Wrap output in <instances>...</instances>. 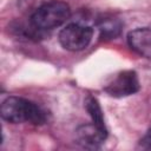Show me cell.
<instances>
[{
  "label": "cell",
  "mask_w": 151,
  "mask_h": 151,
  "mask_svg": "<svg viewBox=\"0 0 151 151\" xmlns=\"http://www.w3.org/2000/svg\"><path fill=\"white\" fill-rule=\"evenodd\" d=\"M127 42L137 54L151 59V29L136 28L127 34Z\"/></svg>",
  "instance_id": "cell-6"
},
{
  "label": "cell",
  "mask_w": 151,
  "mask_h": 151,
  "mask_svg": "<svg viewBox=\"0 0 151 151\" xmlns=\"http://www.w3.org/2000/svg\"><path fill=\"white\" fill-rule=\"evenodd\" d=\"M93 35V29L88 26L79 24H70L59 33V42L65 50L81 51L90 44Z\"/></svg>",
  "instance_id": "cell-3"
},
{
  "label": "cell",
  "mask_w": 151,
  "mask_h": 151,
  "mask_svg": "<svg viewBox=\"0 0 151 151\" xmlns=\"http://www.w3.org/2000/svg\"><path fill=\"white\" fill-rule=\"evenodd\" d=\"M140 146H142L143 149L151 150V129H150L149 132L144 136V138L140 140Z\"/></svg>",
  "instance_id": "cell-9"
},
{
  "label": "cell",
  "mask_w": 151,
  "mask_h": 151,
  "mask_svg": "<svg viewBox=\"0 0 151 151\" xmlns=\"http://www.w3.org/2000/svg\"><path fill=\"white\" fill-rule=\"evenodd\" d=\"M120 22L116 19H104L99 24L100 35L104 38H116L120 33Z\"/></svg>",
  "instance_id": "cell-8"
},
{
  "label": "cell",
  "mask_w": 151,
  "mask_h": 151,
  "mask_svg": "<svg viewBox=\"0 0 151 151\" xmlns=\"http://www.w3.org/2000/svg\"><path fill=\"white\" fill-rule=\"evenodd\" d=\"M70 6L64 1H50L35 9L31 17V25L38 31L53 29L68 20Z\"/></svg>",
  "instance_id": "cell-2"
},
{
  "label": "cell",
  "mask_w": 151,
  "mask_h": 151,
  "mask_svg": "<svg viewBox=\"0 0 151 151\" xmlns=\"http://www.w3.org/2000/svg\"><path fill=\"white\" fill-rule=\"evenodd\" d=\"M106 136H107L106 129H101L94 123L81 125L76 131L77 142L81 146L88 149L99 147L106 139Z\"/></svg>",
  "instance_id": "cell-5"
},
{
  "label": "cell",
  "mask_w": 151,
  "mask_h": 151,
  "mask_svg": "<svg viewBox=\"0 0 151 151\" xmlns=\"http://www.w3.org/2000/svg\"><path fill=\"white\" fill-rule=\"evenodd\" d=\"M85 107H86L87 112L90 113V116L92 118V123H94L96 125H98L101 129H106L105 123H104V117H103V113H101V109H100L98 101L94 98L88 97L85 100Z\"/></svg>",
  "instance_id": "cell-7"
},
{
  "label": "cell",
  "mask_w": 151,
  "mask_h": 151,
  "mask_svg": "<svg viewBox=\"0 0 151 151\" xmlns=\"http://www.w3.org/2000/svg\"><path fill=\"white\" fill-rule=\"evenodd\" d=\"M139 90L138 76L134 71H122L116 74L105 86V91L116 98L127 97Z\"/></svg>",
  "instance_id": "cell-4"
},
{
  "label": "cell",
  "mask_w": 151,
  "mask_h": 151,
  "mask_svg": "<svg viewBox=\"0 0 151 151\" xmlns=\"http://www.w3.org/2000/svg\"><path fill=\"white\" fill-rule=\"evenodd\" d=\"M0 113L2 119L13 124L31 123L41 125L46 122V113L40 106L20 97L7 98L1 104Z\"/></svg>",
  "instance_id": "cell-1"
}]
</instances>
